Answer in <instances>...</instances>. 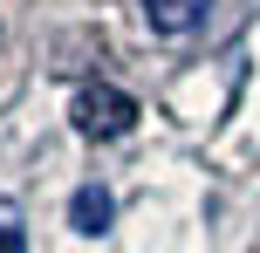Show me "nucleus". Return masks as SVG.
Here are the masks:
<instances>
[{
    "label": "nucleus",
    "instance_id": "nucleus-4",
    "mask_svg": "<svg viewBox=\"0 0 260 253\" xmlns=\"http://www.w3.org/2000/svg\"><path fill=\"white\" fill-rule=\"evenodd\" d=\"M0 253H21V212L0 199Z\"/></svg>",
    "mask_w": 260,
    "mask_h": 253
},
{
    "label": "nucleus",
    "instance_id": "nucleus-3",
    "mask_svg": "<svg viewBox=\"0 0 260 253\" xmlns=\"http://www.w3.org/2000/svg\"><path fill=\"white\" fill-rule=\"evenodd\" d=\"M69 219H76V233H89V240L110 233V192L103 185H82L76 199H69Z\"/></svg>",
    "mask_w": 260,
    "mask_h": 253
},
{
    "label": "nucleus",
    "instance_id": "nucleus-1",
    "mask_svg": "<svg viewBox=\"0 0 260 253\" xmlns=\"http://www.w3.org/2000/svg\"><path fill=\"white\" fill-rule=\"evenodd\" d=\"M130 123H137V103H130L123 89H110V82L76 96V130L82 137H123Z\"/></svg>",
    "mask_w": 260,
    "mask_h": 253
},
{
    "label": "nucleus",
    "instance_id": "nucleus-2",
    "mask_svg": "<svg viewBox=\"0 0 260 253\" xmlns=\"http://www.w3.org/2000/svg\"><path fill=\"white\" fill-rule=\"evenodd\" d=\"M212 0H144V21L157 27V34H192L199 21H206Z\"/></svg>",
    "mask_w": 260,
    "mask_h": 253
}]
</instances>
